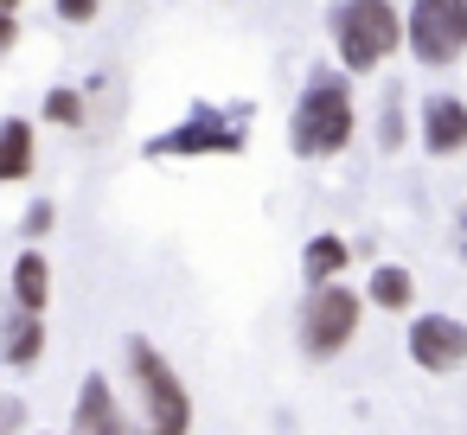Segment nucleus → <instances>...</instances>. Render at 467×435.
I'll use <instances>...</instances> for the list:
<instances>
[{
  "mask_svg": "<svg viewBox=\"0 0 467 435\" xmlns=\"http://www.w3.org/2000/svg\"><path fill=\"white\" fill-rule=\"evenodd\" d=\"M352 129H358L352 78L314 71L307 90L295 97V116H288V148H295V161H333V154H346V148H352Z\"/></svg>",
  "mask_w": 467,
  "mask_h": 435,
  "instance_id": "f257e3e1",
  "label": "nucleus"
},
{
  "mask_svg": "<svg viewBox=\"0 0 467 435\" xmlns=\"http://www.w3.org/2000/svg\"><path fill=\"white\" fill-rule=\"evenodd\" d=\"M403 39H410V26L397 14V0H339L333 7V52L352 78L378 71Z\"/></svg>",
  "mask_w": 467,
  "mask_h": 435,
  "instance_id": "f03ea898",
  "label": "nucleus"
},
{
  "mask_svg": "<svg viewBox=\"0 0 467 435\" xmlns=\"http://www.w3.org/2000/svg\"><path fill=\"white\" fill-rule=\"evenodd\" d=\"M129 378H135L141 429H148V435H186V429H192V390L180 384L173 358H167L154 339H141V333H129Z\"/></svg>",
  "mask_w": 467,
  "mask_h": 435,
  "instance_id": "7ed1b4c3",
  "label": "nucleus"
},
{
  "mask_svg": "<svg viewBox=\"0 0 467 435\" xmlns=\"http://www.w3.org/2000/svg\"><path fill=\"white\" fill-rule=\"evenodd\" d=\"M358 320H365V295L352 288V282H320V288H307V301H301V320H295V333H301V352L307 358H339L352 339H358Z\"/></svg>",
  "mask_w": 467,
  "mask_h": 435,
  "instance_id": "20e7f679",
  "label": "nucleus"
},
{
  "mask_svg": "<svg viewBox=\"0 0 467 435\" xmlns=\"http://www.w3.org/2000/svg\"><path fill=\"white\" fill-rule=\"evenodd\" d=\"M403 26H410L403 46H410L416 65L448 71V65L467 58V0H410Z\"/></svg>",
  "mask_w": 467,
  "mask_h": 435,
  "instance_id": "39448f33",
  "label": "nucleus"
},
{
  "mask_svg": "<svg viewBox=\"0 0 467 435\" xmlns=\"http://www.w3.org/2000/svg\"><path fill=\"white\" fill-rule=\"evenodd\" d=\"M403 346H410V365L416 371L448 378V371L467 365V320L461 314H416L410 333H403Z\"/></svg>",
  "mask_w": 467,
  "mask_h": 435,
  "instance_id": "423d86ee",
  "label": "nucleus"
},
{
  "mask_svg": "<svg viewBox=\"0 0 467 435\" xmlns=\"http://www.w3.org/2000/svg\"><path fill=\"white\" fill-rule=\"evenodd\" d=\"M244 148V129H224L212 109H192L173 135L148 141V154H237Z\"/></svg>",
  "mask_w": 467,
  "mask_h": 435,
  "instance_id": "0eeeda50",
  "label": "nucleus"
},
{
  "mask_svg": "<svg viewBox=\"0 0 467 435\" xmlns=\"http://www.w3.org/2000/svg\"><path fill=\"white\" fill-rule=\"evenodd\" d=\"M422 148H429L435 161L467 154V103H461V97H448V90L422 97Z\"/></svg>",
  "mask_w": 467,
  "mask_h": 435,
  "instance_id": "6e6552de",
  "label": "nucleus"
},
{
  "mask_svg": "<svg viewBox=\"0 0 467 435\" xmlns=\"http://www.w3.org/2000/svg\"><path fill=\"white\" fill-rule=\"evenodd\" d=\"M71 435H129V422H122V403H116V384H109L103 371H90V378L78 384Z\"/></svg>",
  "mask_w": 467,
  "mask_h": 435,
  "instance_id": "1a4fd4ad",
  "label": "nucleus"
},
{
  "mask_svg": "<svg viewBox=\"0 0 467 435\" xmlns=\"http://www.w3.org/2000/svg\"><path fill=\"white\" fill-rule=\"evenodd\" d=\"M33 161H39V135H33V122H26V116H0V186L26 180Z\"/></svg>",
  "mask_w": 467,
  "mask_h": 435,
  "instance_id": "9d476101",
  "label": "nucleus"
},
{
  "mask_svg": "<svg viewBox=\"0 0 467 435\" xmlns=\"http://www.w3.org/2000/svg\"><path fill=\"white\" fill-rule=\"evenodd\" d=\"M0 358H7L14 371H33V365L46 358V314H20V307H14L7 339H0Z\"/></svg>",
  "mask_w": 467,
  "mask_h": 435,
  "instance_id": "9b49d317",
  "label": "nucleus"
},
{
  "mask_svg": "<svg viewBox=\"0 0 467 435\" xmlns=\"http://www.w3.org/2000/svg\"><path fill=\"white\" fill-rule=\"evenodd\" d=\"M346 263H352V243H346L339 231H320V237H307V250H301V275H307V288L339 282Z\"/></svg>",
  "mask_w": 467,
  "mask_h": 435,
  "instance_id": "f8f14e48",
  "label": "nucleus"
},
{
  "mask_svg": "<svg viewBox=\"0 0 467 435\" xmlns=\"http://www.w3.org/2000/svg\"><path fill=\"white\" fill-rule=\"evenodd\" d=\"M46 301H52V263L39 250H20V263H14V307L20 314H46Z\"/></svg>",
  "mask_w": 467,
  "mask_h": 435,
  "instance_id": "ddd939ff",
  "label": "nucleus"
},
{
  "mask_svg": "<svg viewBox=\"0 0 467 435\" xmlns=\"http://www.w3.org/2000/svg\"><path fill=\"white\" fill-rule=\"evenodd\" d=\"M365 301L384 307V314H410V307H416V275H410L403 263H378L371 282H365Z\"/></svg>",
  "mask_w": 467,
  "mask_h": 435,
  "instance_id": "4468645a",
  "label": "nucleus"
},
{
  "mask_svg": "<svg viewBox=\"0 0 467 435\" xmlns=\"http://www.w3.org/2000/svg\"><path fill=\"white\" fill-rule=\"evenodd\" d=\"M403 141H410V122H403V90H390V97H384V109H378V148H384V154H397Z\"/></svg>",
  "mask_w": 467,
  "mask_h": 435,
  "instance_id": "2eb2a0df",
  "label": "nucleus"
},
{
  "mask_svg": "<svg viewBox=\"0 0 467 435\" xmlns=\"http://www.w3.org/2000/svg\"><path fill=\"white\" fill-rule=\"evenodd\" d=\"M46 122L52 129H84V97L78 90H52L46 97Z\"/></svg>",
  "mask_w": 467,
  "mask_h": 435,
  "instance_id": "dca6fc26",
  "label": "nucleus"
},
{
  "mask_svg": "<svg viewBox=\"0 0 467 435\" xmlns=\"http://www.w3.org/2000/svg\"><path fill=\"white\" fill-rule=\"evenodd\" d=\"M52 218H58V205H52V199H39V205H26V218H20V237H26V243H39V237L52 231Z\"/></svg>",
  "mask_w": 467,
  "mask_h": 435,
  "instance_id": "f3484780",
  "label": "nucleus"
},
{
  "mask_svg": "<svg viewBox=\"0 0 467 435\" xmlns=\"http://www.w3.org/2000/svg\"><path fill=\"white\" fill-rule=\"evenodd\" d=\"M97 7H103V0H58V20H65V26H90Z\"/></svg>",
  "mask_w": 467,
  "mask_h": 435,
  "instance_id": "a211bd4d",
  "label": "nucleus"
},
{
  "mask_svg": "<svg viewBox=\"0 0 467 435\" xmlns=\"http://www.w3.org/2000/svg\"><path fill=\"white\" fill-rule=\"evenodd\" d=\"M20 422H26V403H20V397H0V429L20 435Z\"/></svg>",
  "mask_w": 467,
  "mask_h": 435,
  "instance_id": "6ab92c4d",
  "label": "nucleus"
},
{
  "mask_svg": "<svg viewBox=\"0 0 467 435\" xmlns=\"http://www.w3.org/2000/svg\"><path fill=\"white\" fill-rule=\"evenodd\" d=\"M20 46V14H0V52Z\"/></svg>",
  "mask_w": 467,
  "mask_h": 435,
  "instance_id": "aec40b11",
  "label": "nucleus"
},
{
  "mask_svg": "<svg viewBox=\"0 0 467 435\" xmlns=\"http://www.w3.org/2000/svg\"><path fill=\"white\" fill-rule=\"evenodd\" d=\"M0 14H20V0H0Z\"/></svg>",
  "mask_w": 467,
  "mask_h": 435,
  "instance_id": "412c9836",
  "label": "nucleus"
},
{
  "mask_svg": "<svg viewBox=\"0 0 467 435\" xmlns=\"http://www.w3.org/2000/svg\"><path fill=\"white\" fill-rule=\"evenodd\" d=\"M461 256H467V218H461Z\"/></svg>",
  "mask_w": 467,
  "mask_h": 435,
  "instance_id": "4be33fe9",
  "label": "nucleus"
},
{
  "mask_svg": "<svg viewBox=\"0 0 467 435\" xmlns=\"http://www.w3.org/2000/svg\"><path fill=\"white\" fill-rule=\"evenodd\" d=\"M0 435H7V429H0Z\"/></svg>",
  "mask_w": 467,
  "mask_h": 435,
  "instance_id": "5701e85b",
  "label": "nucleus"
}]
</instances>
